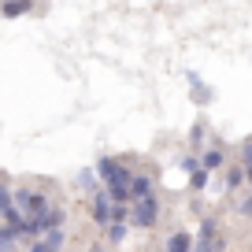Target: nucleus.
Returning <instances> with one entry per match:
<instances>
[{
  "label": "nucleus",
  "instance_id": "f257e3e1",
  "mask_svg": "<svg viewBox=\"0 0 252 252\" xmlns=\"http://www.w3.org/2000/svg\"><path fill=\"white\" fill-rule=\"evenodd\" d=\"M104 171H108V182H111V189H115V197L123 200L126 193H130V174H126L123 167H115V163H104Z\"/></svg>",
  "mask_w": 252,
  "mask_h": 252
}]
</instances>
